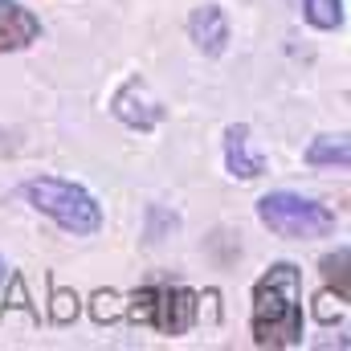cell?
Instances as JSON below:
<instances>
[{
    "mask_svg": "<svg viewBox=\"0 0 351 351\" xmlns=\"http://www.w3.org/2000/svg\"><path fill=\"white\" fill-rule=\"evenodd\" d=\"M250 335L258 348H298L306 335L302 311V269L294 262H274L250 290Z\"/></svg>",
    "mask_w": 351,
    "mask_h": 351,
    "instance_id": "1",
    "label": "cell"
},
{
    "mask_svg": "<svg viewBox=\"0 0 351 351\" xmlns=\"http://www.w3.org/2000/svg\"><path fill=\"white\" fill-rule=\"evenodd\" d=\"M21 196L29 208H37L41 217H49L58 229L74 233V237H94L102 229V204L94 200V192L62 180V176H33L21 184Z\"/></svg>",
    "mask_w": 351,
    "mask_h": 351,
    "instance_id": "2",
    "label": "cell"
},
{
    "mask_svg": "<svg viewBox=\"0 0 351 351\" xmlns=\"http://www.w3.org/2000/svg\"><path fill=\"white\" fill-rule=\"evenodd\" d=\"M254 208L265 229L286 241H319V237L335 233V208H327L323 200L302 196V192H286V188L265 192Z\"/></svg>",
    "mask_w": 351,
    "mask_h": 351,
    "instance_id": "3",
    "label": "cell"
},
{
    "mask_svg": "<svg viewBox=\"0 0 351 351\" xmlns=\"http://www.w3.org/2000/svg\"><path fill=\"white\" fill-rule=\"evenodd\" d=\"M196 302H200L196 290H188V286H180V282H147V286L131 290L127 315H131L135 323H143V327H152V331L176 339V335H188V331H192L196 311H200Z\"/></svg>",
    "mask_w": 351,
    "mask_h": 351,
    "instance_id": "4",
    "label": "cell"
},
{
    "mask_svg": "<svg viewBox=\"0 0 351 351\" xmlns=\"http://www.w3.org/2000/svg\"><path fill=\"white\" fill-rule=\"evenodd\" d=\"M110 114H114L123 127H131V131H156V127L164 123V102L152 94V86H147L139 74H131L123 86L114 90Z\"/></svg>",
    "mask_w": 351,
    "mask_h": 351,
    "instance_id": "5",
    "label": "cell"
},
{
    "mask_svg": "<svg viewBox=\"0 0 351 351\" xmlns=\"http://www.w3.org/2000/svg\"><path fill=\"white\" fill-rule=\"evenodd\" d=\"M188 37H192V45H196L204 58H221V53L229 49V37H233L225 8H221V4H200V8H192V16H188Z\"/></svg>",
    "mask_w": 351,
    "mask_h": 351,
    "instance_id": "6",
    "label": "cell"
},
{
    "mask_svg": "<svg viewBox=\"0 0 351 351\" xmlns=\"http://www.w3.org/2000/svg\"><path fill=\"white\" fill-rule=\"evenodd\" d=\"M41 41V16L21 0H0V53H21Z\"/></svg>",
    "mask_w": 351,
    "mask_h": 351,
    "instance_id": "7",
    "label": "cell"
},
{
    "mask_svg": "<svg viewBox=\"0 0 351 351\" xmlns=\"http://www.w3.org/2000/svg\"><path fill=\"white\" fill-rule=\"evenodd\" d=\"M265 156L254 147V139H250V127L245 123H233L229 131H225V172L233 176V180H262L265 176Z\"/></svg>",
    "mask_w": 351,
    "mask_h": 351,
    "instance_id": "8",
    "label": "cell"
},
{
    "mask_svg": "<svg viewBox=\"0 0 351 351\" xmlns=\"http://www.w3.org/2000/svg\"><path fill=\"white\" fill-rule=\"evenodd\" d=\"M302 160H306V168H319V172H343L351 164V143L348 135H315L311 139V147L302 152Z\"/></svg>",
    "mask_w": 351,
    "mask_h": 351,
    "instance_id": "9",
    "label": "cell"
},
{
    "mask_svg": "<svg viewBox=\"0 0 351 351\" xmlns=\"http://www.w3.org/2000/svg\"><path fill=\"white\" fill-rule=\"evenodd\" d=\"M302 16H306V25H315V29H323V33H335V29H343V0H302Z\"/></svg>",
    "mask_w": 351,
    "mask_h": 351,
    "instance_id": "10",
    "label": "cell"
},
{
    "mask_svg": "<svg viewBox=\"0 0 351 351\" xmlns=\"http://www.w3.org/2000/svg\"><path fill=\"white\" fill-rule=\"evenodd\" d=\"M348 245H339V250H335V254H327V258H323V278H327V286H335V298H339V302H348L351 298V286H348Z\"/></svg>",
    "mask_w": 351,
    "mask_h": 351,
    "instance_id": "11",
    "label": "cell"
},
{
    "mask_svg": "<svg viewBox=\"0 0 351 351\" xmlns=\"http://www.w3.org/2000/svg\"><path fill=\"white\" fill-rule=\"evenodd\" d=\"M4 274H8V265H4V258H0V282H4Z\"/></svg>",
    "mask_w": 351,
    "mask_h": 351,
    "instance_id": "12",
    "label": "cell"
}]
</instances>
